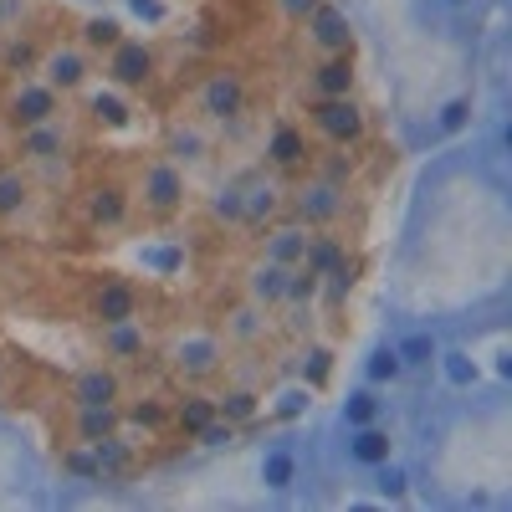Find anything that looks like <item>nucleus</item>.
Returning <instances> with one entry per match:
<instances>
[{
	"label": "nucleus",
	"mask_w": 512,
	"mask_h": 512,
	"mask_svg": "<svg viewBox=\"0 0 512 512\" xmlns=\"http://www.w3.org/2000/svg\"><path fill=\"white\" fill-rule=\"evenodd\" d=\"M313 128L323 139H333V144H359L364 139V128H369V113L354 103V93H344V98H313Z\"/></svg>",
	"instance_id": "1"
},
{
	"label": "nucleus",
	"mask_w": 512,
	"mask_h": 512,
	"mask_svg": "<svg viewBox=\"0 0 512 512\" xmlns=\"http://www.w3.org/2000/svg\"><path fill=\"white\" fill-rule=\"evenodd\" d=\"M200 108L216 123H236L246 113V82H241V72H231V67L210 72L205 88H200Z\"/></svg>",
	"instance_id": "2"
},
{
	"label": "nucleus",
	"mask_w": 512,
	"mask_h": 512,
	"mask_svg": "<svg viewBox=\"0 0 512 512\" xmlns=\"http://www.w3.org/2000/svg\"><path fill=\"white\" fill-rule=\"evenodd\" d=\"M6 118H11V128L52 123L57 118V88H47V82H21V88L6 98Z\"/></svg>",
	"instance_id": "3"
},
{
	"label": "nucleus",
	"mask_w": 512,
	"mask_h": 512,
	"mask_svg": "<svg viewBox=\"0 0 512 512\" xmlns=\"http://www.w3.org/2000/svg\"><path fill=\"white\" fill-rule=\"evenodd\" d=\"M139 190H144V205L149 210H175V205H185V169L175 159H154L144 169Z\"/></svg>",
	"instance_id": "4"
},
{
	"label": "nucleus",
	"mask_w": 512,
	"mask_h": 512,
	"mask_svg": "<svg viewBox=\"0 0 512 512\" xmlns=\"http://www.w3.org/2000/svg\"><path fill=\"white\" fill-rule=\"evenodd\" d=\"M154 67H159V57L144 47V41H118V47L108 52V77L118 82V88H144V82L154 77Z\"/></svg>",
	"instance_id": "5"
},
{
	"label": "nucleus",
	"mask_w": 512,
	"mask_h": 512,
	"mask_svg": "<svg viewBox=\"0 0 512 512\" xmlns=\"http://www.w3.org/2000/svg\"><path fill=\"white\" fill-rule=\"evenodd\" d=\"M344 456H349V466H359V472H374L379 461L395 456V436L384 431L379 420H374V425H354L349 441H344Z\"/></svg>",
	"instance_id": "6"
},
{
	"label": "nucleus",
	"mask_w": 512,
	"mask_h": 512,
	"mask_svg": "<svg viewBox=\"0 0 512 512\" xmlns=\"http://www.w3.org/2000/svg\"><path fill=\"white\" fill-rule=\"evenodd\" d=\"M308 36L318 41L323 52H354V21H349V11L328 6V0H318V6H313Z\"/></svg>",
	"instance_id": "7"
},
{
	"label": "nucleus",
	"mask_w": 512,
	"mask_h": 512,
	"mask_svg": "<svg viewBox=\"0 0 512 512\" xmlns=\"http://www.w3.org/2000/svg\"><path fill=\"white\" fill-rule=\"evenodd\" d=\"M256 477H262V487L267 492H277V497H287L297 482H303V461H297V451L292 446H267L262 451V466H256Z\"/></svg>",
	"instance_id": "8"
},
{
	"label": "nucleus",
	"mask_w": 512,
	"mask_h": 512,
	"mask_svg": "<svg viewBox=\"0 0 512 512\" xmlns=\"http://www.w3.org/2000/svg\"><path fill=\"white\" fill-rule=\"evenodd\" d=\"M41 82H47V88H57V93H77L82 82H88V57H82L77 47L47 52V57H41Z\"/></svg>",
	"instance_id": "9"
},
{
	"label": "nucleus",
	"mask_w": 512,
	"mask_h": 512,
	"mask_svg": "<svg viewBox=\"0 0 512 512\" xmlns=\"http://www.w3.org/2000/svg\"><path fill=\"white\" fill-rule=\"evenodd\" d=\"M88 313L98 323H123V318L139 313V292L128 287V282H98L93 297H88Z\"/></svg>",
	"instance_id": "10"
},
{
	"label": "nucleus",
	"mask_w": 512,
	"mask_h": 512,
	"mask_svg": "<svg viewBox=\"0 0 512 512\" xmlns=\"http://www.w3.org/2000/svg\"><path fill=\"white\" fill-rule=\"evenodd\" d=\"M297 216H303L308 226H323V221H333L338 210H344V190H338L333 180H318V185H303L297 190Z\"/></svg>",
	"instance_id": "11"
},
{
	"label": "nucleus",
	"mask_w": 512,
	"mask_h": 512,
	"mask_svg": "<svg viewBox=\"0 0 512 512\" xmlns=\"http://www.w3.org/2000/svg\"><path fill=\"white\" fill-rule=\"evenodd\" d=\"M354 93V57L349 52H328L313 67V98H344Z\"/></svg>",
	"instance_id": "12"
},
{
	"label": "nucleus",
	"mask_w": 512,
	"mask_h": 512,
	"mask_svg": "<svg viewBox=\"0 0 512 512\" xmlns=\"http://www.w3.org/2000/svg\"><path fill=\"white\" fill-rule=\"evenodd\" d=\"M395 354L405 364V374H425V369H436V354H441V338L431 328H410L395 338Z\"/></svg>",
	"instance_id": "13"
},
{
	"label": "nucleus",
	"mask_w": 512,
	"mask_h": 512,
	"mask_svg": "<svg viewBox=\"0 0 512 512\" xmlns=\"http://www.w3.org/2000/svg\"><path fill=\"white\" fill-rule=\"evenodd\" d=\"M384 420V390H374V384H359V390L344 395V405H338V425L344 431H354V425H374Z\"/></svg>",
	"instance_id": "14"
},
{
	"label": "nucleus",
	"mask_w": 512,
	"mask_h": 512,
	"mask_svg": "<svg viewBox=\"0 0 512 512\" xmlns=\"http://www.w3.org/2000/svg\"><path fill=\"white\" fill-rule=\"evenodd\" d=\"M267 159L277 169H297V164L308 159V134L297 123H277L272 134H267Z\"/></svg>",
	"instance_id": "15"
},
{
	"label": "nucleus",
	"mask_w": 512,
	"mask_h": 512,
	"mask_svg": "<svg viewBox=\"0 0 512 512\" xmlns=\"http://www.w3.org/2000/svg\"><path fill=\"white\" fill-rule=\"evenodd\" d=\"M216 359H221V344L210 333H185L180 349H175V364L185 374H210V369H216Z\"/></svg>",
	"instance_id": "16"
},
{
	"label": "nucleus",
	"mask_w": 512,
	"mask_h": 512,
	"mask_svg": "<svg viewBox=\"0 0 512 512\" xmlns=\"http://www.w3.org/2000/svg\"><path fill=\"white\" fill-rule=\"evenodd\" d=\"M277 210H282V190H277V185H267V180L241 185V221H246V226H262V221H272Z\"/></svg>",
	"instance_id": "17"
},
{
	"label": "nucleus",
	"mask_w": 512,
	"mask_h": 512,
	"mask_svg": "<svg viewBox=\"0 0 512 512\" xmlns=\"http://www.w3.org/2000/svg\"><path fill=\"white\" fill-rule=\"evenodd\" d=\"M67 154V134L52 123H36V128H21V159H62Z\"/></svg>",
	"instance_id": "18"
},
{
	"label": "nucleus",
	"mask_w": 512,
	"mask_h": 512,
	"mask_svg": "<svg viewBox=\"0 0 512 512\" xmlns=\"http://www.w3.org/2000/svg\"><path fill=\"white\" fill-rule=\"evenodd\" d=\"M123 216H128L123 185H93L88 190V221L93 226H123Z\"/></svg>",
	"instance_id": "19"
},
{
	"label": "nucleus",
	"mask_w": 512,
	"mask_h": 512,
	"mask_svg": "<svg viewBox=\"0 0 512 512\" xmlns=\"http://www.w3.org/2000/svg\"><path fill=\"white\" fill-rule=\"evenodd\" d=\"M144 328L134 318H123V323H103V354L108 359H139L144 354Z\"/></svg>",
	"instance_id": "20"
},
{
	"label": "nucleus",
	"mask_w": 512,
	"mask_h": 512,
	"mask_svg": "<svg viewBox=\"0 0 512 512\" xmlns=\"http://www.w3.org/2000/svg\"><path fill=\"white\" fill-rule=\"evenodd\" d=\"M405 379V364L395 354V344H374L369 359H364V384H374V390H390V384Z\"/></svg>",
	"instance_id": "21"
},
{
	"label": "nucleus",
	"mask_w": 512,
	"mask_h": 512,
	"mask_svg": "<svg viewBox=\"0 0 512 512\" xmlns=\"http://www.w3.org/2000/svg\"><path fill=\"white\" fill-rule=\"evenodd\" d=\"M72 395H77V405H118V374L113 369H82Z\"/></svg>",
	"instance_id": "22"
},
{
	"label": "nucleus",
	"mask_w": 512,
	"mask_h": 512,
	"mask_svg": "<svg viewBox=\"0 0 512 512\" xmlns=\"http://www.w3.org/2000/svg\"><path fill=\"white\" fill-rule=\"evenodd\" d=\"M436 369H441V379L451 384V390H472V384L482 379V369H477L472 354H466V349H446V344L436 354Z\"/></svg>",
	"instance_id": "23"
},
{
	"label": "nucleus",
	"mask_w": 512,
	"mask_h": 512,
	"mask_svg": "<svg viewBox=\"0 0 512 512\" xmlns=\"http://www.w3.org/2000/svg\"><path fill=\"white\" fill-rule=\"evenodd\" d=\"M118 431V405H77V436L82 441H103Z\"/></svg>",
	"instance_id": "24"
},
{
	"label": "nucleus",
	"mask_w": 512,
	"mask_h": 512,
	"mask_svg": "<svg viewBox=\"0 0 512 512\" xmlns=\"http://www.w3.org/2000/svg\"><path fill=\"white\" fill-rule=\"evenodd\" d=\"M308 231H297V226H287V231H277L272 241H267V262H277V267H297L308 256Z\"/></svg>",
	"instance_id": "25"
},
{
	"label": "nucleus",
	"mask_w": 512,
	"mask_h": 512,
	"mask_svg": "<svg viewBox=\"0 0 512 512\" xmlns=\"http://www.w3.org/2000/svg\"><path fill=\"white\" fill-rule=\"evenodd\" d=\"M472 113H477V103L466 98V93L446 98L441 113H436V139H451V134H461V128H472Z\"/></svg>",
	"instance_id": "26"
},
{
	"label": "nucleus",
	"mask_w": 512,
	"mask_h": 512,
	"mask_svg": "<svg viewBox=\"0 0 512 512\" xmlns=\"http://www.w3.org/2000/svg\"><path fill=\"white\" fill-rule=\"evenodd\" d=\"M287 272H292V267H277V262L256 267V272H251V297H256V303H282V292H287Z\"/></svg>",
	"instance_id": "27"
},
{
	"label": "nucleus",
	"mask_w": 512,
	"mask_h": 512,
	"mask_svg": "<svg viewBox=\"0 0 512 512\" xmlns=\"http://www.w3.org/2000/svg\"><path fill=\"white\" fill-rule=\"evenodd\" d=\"M374 487H379L384 502H400V497H410V472L390 456V461H379V466H374Z\"/></svg>",
	"instance_id": "28"
},
{
	"label": "nucleus",
	"mask_w": 512,
	"mask_h": 512,
	"mask_svg": "<svg viewBox=\"0 0 512 512\" xmlns=\"http://www.w3.org/2000/svg\"><path fill=\"white\" fill-rule=\"evenodd\" d=\"M210 420H216V400H200V395H190V400H180V405H175V425H180L185 436H195L200 425H210Z\"/></svg>",
	"instance_id": "29"
},
{
	"label": "nucleus",
	"mask_w": 512,
	"mask_h": 512,
	"mask_svg": "<svg viewBox=\"0 0 512 512\" xmlns=\"http://www.w3.org/2000/svg\"><path fill=\"white\" fill-rule=\"evenodd\" d=\"M338 262H344V246H333V241H308V256H303V267H308V272L328 277Z\"/></svg>",
	"instance_id": "30"
},
{
	"label": "nucleus",
	"mask_w": 512,
	"mask_h": 512,
	"mask_svg": "<svg viewBox=\"0 0 512 512\" xmlns=\"http://www.w3.org/2000/svg\"><path fill=\"white\" fill-rule=\"evenodd\" d=\"M216 415L231 420V425H236V420H251V415H256V395H251V390H231V395H221Z\"/></svg>",
	"instance_id": "31"
},
{
	"label": "nucleus",
	"mask_w": 512,
	"mask_h": 512,
	"mask_svg": "<svg viewBox=\"0 0 512 512\" xmlns=\"http://www.w3.org/2000/svg\"><path fill=\"white\" fill-rule=\"evenodd\" d=\"M82 41H88V47H103V52H113L118 41H123V26L118 21H88V31H82Z\"/></svg>",
	"instance_id": "32"
},
{
	"label": "nucleus",
	"mask_w": 512,
	"mask_h": 512,
	"mask_svg": "<svg viewBox=\"0 0 512 512\" xmlns=\"http://www.w3.org/2000/svg\"><path fill=\"white\" fill-rule=\"evenodd\" d=\"M26 180L21 175H0V216H16V210L26 205Z\"/></svg>",
	"instance_id": "33"
},
{
	"label": "nucleus",
	"mask_w": 512,
	"mask_h": 512,
	"mask_svg": "<svg viewBox=\"0 0 512 512\" xmlns=\"http://www.w3.org/2000/svg\"><path fill=\"white\" fill-rule=\"evenodd\" d=\"M67 472L77 477V482H103V472H98V456H93V446L88 451H67Z\"/></svg>",
	"instance_id": "34"
},
{
	"label": "nucleus",
	"mask_w": 512,
	"mask_h": 512,
	"mask_svg": "<svg viewBox=\"0 0 512 512\" xmlns=\"http://www.w3.org/2000/svg\"><path fill=\"white\" fill-rule=\"evenodd\" d=\"M195 441H200V446H210V451H221V446H231V441H236V431H231V420H221V415H216L210 425H200V431H195Z\"/></svg>",
	"instance_id": "35"
},
{
	"label": "nucleus",
	"mask_w": 512,
	"mask_h": 512,
	"mask_svg": "<svg viewBox=\"0 0 512 512\" xmlns=\"http://www.w3.org/2000/svg\"><path fill=\"white\" fill-rule=\"evenodd\" d=\"M313 292H318V272H308V267L287 272V292H282V297H292V303H308Z\"/></svg>",
	"instance_id": "36"
},
{
	"label": "nucleus",
	"mask_w": 512,
	"mask_h": 512,
	"mask_svg": "<svg viewBox=\"0 0 512 512\" xmlns=\"http://www.w3.org/2000/svg\"><path fill=\"white\" fill-rule=\"evenodd\" d=\"M93 118H98V123H128V103H123L118 93H98V98H93Z\"/></svg>",
	"instance_id": "37"
},
{
	"label": "nucleus",
	"mask_w": 512,
	"mask_h": 512,
	"mask_svg": "<svg viewBox=\"0 0 512 512\" xmlns=\"http://www.w3.org/2000/svg\"><path fill=\"white\" fill-rule=\"evenodd\" d=\"M328 369H333V354H328V349H313V354L303 359V384H308V390H318V384L328 379Z\"/></svg>",
	"instance_id": "38"
},
{
	"label": "nucleus",
	"mask_w": 512,
	"mask_h": 512,
	"mask_svg": "<svg viewBox=\"0 0 512 512\" xmlns=\"http://www.w3.org/2000/svg\"><path fill=\"white\" fill-rule=\"evenodd\" d=\"M41 57H36V47H31V41H11V52H6V67L11 72H31Z\"/></svg>",
	"instance_id": "39"
},
{
	"label": "nucleus",
	"mask_w": 512,
	"mask_h": 512,
	"mask_svg": "<svg viewBox=\"0 0 512 512\" xmlns=\"http://www.w3.org/2000/svg\"><path fill=\"white\" fill-rule=\"evenodd\" d=\"M216 216H221V221H241V185H226V190L216 195Z\"/></svg>",
	"instance_id": "40"
},
{
	"label": "nucleus",
	"mask_w": 512,
	"mask_h": 512,
	"mask_svg": "<svg viewBox=\"0 0 512 512\" xmlns=\"http://www.w3.org/2000/svg\"><path fill=\"white\" fill-rule=\"evenodd\" d=\"M175 154L180 159H200L205 154V139L195 134V128H175Z\"/></svg>",
	"instance_id": "41"
},
{
	"label": "nucleus",
	"mask_w": 512,
	"mask_h": 512,
	"mask_svg": "<svg viewBox=\"0 0 512 512\" xmlns=\"http://www.w3.org/2000/svg\"><path fill=\"white\" fill-rule=\"evenodd\" d=\"M134 420L144 425V431H159V425H164V405H154V400H144V405L134 410Z\"/></svg>",
	"instance_id": "42"
},
{
	"label": "nucleus",
	"mask_w": 512,
	"mask_h": 512,
	"mask_svg": "<svg viewBox=\"0 0 512 512\" xmlns=\"http://www.w3.org/2000/svg\"><path fill=\"white\" fill-rule=\"evenodd\" d=\"M303 410H308V384L292 390V395H282V415H303Z\"/></svg>",
	"instance_id": "43"
},
{
	"label": "nucleus",
	"mask_w": 512,
	"mask_h": 512,
	"mask_svg": "<svg viewBox=\"0 0 512 512\" xmlns=\"http://www.w3.org/2000/svg\"><path fill=\"white\" fill-rule=\"evenodd\" d=\"M313 6H318V0H282V11H287L292 21H308V16H313Z\"/></svg>",
	"instance_id": "44"
},
{
	"label": "nucleus",
	"mask_w": 512,
	"mask_h": 512,
	"mask_svg": "<svg viewBox=\"0 0 512 512\" xmlns=\"http://www.w3.org/2000/svg\"><path fill=\"white\" fill-rule=\"evenodd\" d=\"M134 11H139V16H149V21H159V16H164L159 0H134Z\"/></svg>",
	"instance_id": "45"
},
{
	"label": "nucleus",
	"mask_w": 512,
	"mask_h": 512,
	"mask_svg": "<svg viewBox=\"0 0 512 512\" xmlns=\"http://www.w3.org/2000/svg\"><path fill=\"white\" fill-rule=\"evenodd\" d=\"M436 6H446V11H472V0H436Z\"/></svg>",
	"instance_id": "46"
}]
</instances>
